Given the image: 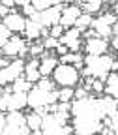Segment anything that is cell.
<instances>
[{"label":"cell","mask_w":118,"mask_h":135,"mask_svg":"<svg viewBox=\"0 0 118 135\" xmlns=\"http://www.w3.org/2000/svg\"><path fill=\"white\" fill-rule=\"evenodd\" d=\"M82 60H84V64H86V68L90 70L92 77H97L99 81H107L114 58H111L107 55H103V56H90V55H86V58H82Z\"/></svg>","instance_id":"obj_1"},{"label":"cell","mask_w":118,"mask_h":135,"mask_svg":"<svg viewBox=\"0 0 118 135\" xmlns=\"http://www.w3.org/2000/svg\"><path fill=\"white\" fill-rule=\"evenodd\" d=\"M58 101V90H53V92H47V90H41L38 84L32 86V90L28 92V105L36 111L40 107H45V105H53Z\"/></svg>","instance_id":"obj_2"},{"label":"cell","mask_w":118,"mask_h":135,"mask_svg":"<svg viewBox=\"0 0 118 135\" xmlns=\"http://www.w3.org/2000/svg\"><path fill=\"white\" fill-rule=\"evenodd\" d=\"M53 79L56 84H60L62 88H71L77 84L79 81V71L75 70L73 66H67V64H58L53 71Z\"/></svg>","instance_id":"obj_3"},{"label":"cell","mask_w":118,"mask_h":135,"mask_svg":"<svg viewBox=\"0 0 118 135\" xmlns=\"http://www.w3.org/2000/svg\"><path fill=\"white\" fill-rule=\"evenodd\" d=\"M62 9H64V6H62V4L53 6V8H49V9L41 11V13H36V15H34L30 21H36V23H40L43 28H47V26H56V25H60Z\"/></svg>","instance_id":"obj_4"},{"label":"cell","mask_w":118,"mask_h":135,"mask_svg":"<svg viewBox=\"0 0 118 135\" xmlns=\"http://www.w3.org/2000/svg\"><path fill=\"white\" fill-rule=\"evenodd\" d=\"M23 71H24V62L17 58V60L11 62L8 68L0 70V86H6V84L13 83L15 79L23 77Z\"/></svg>","instance_id":"obj_5"},{"label":"cell","mask_w":118,"mask_h":135,"mask_svg":"<svg viewBox=\"0 0 118 135\" xmlns=\"http://www.w3.org/2000/svg\"><path fill=\"white\" fill-rule=\"evenodd\" d=\"M66 126V122L56 114V113H49L43 116L41 122V133L43 135H58V131Z\"/></svg>","instance_id":"obj_6"},{"label":"cell","mask_w":118,"mask_h":135,"mask_svg":"<svg viewBox=\"0 0 118 135\" xmlns=\"http://www.w3.org/2000/svg\"><path fill=\"white\" fill-rule=\"evenodd\" d=\"M26 51H28V47L24 45V40L15 34V36H11L9 41L2 47V55H6V56H24Z\"/></svg>","instance_id":"obj_7"},{"label":"cell","mask_w":118,"mask_h":135,"mask_svg":"<svg viewBox=\"0 0 118 135\" xmlns=\"http://www.w3.org/2000/svg\"><path fill=\"white\" fill-rule=\"evenodd\" d=\"M2 25L13 34H19V32H24V28H26V19L23 17V13H17L15 9H11V13L8 15V17H4V21H2Z\"/></svg>","instance_id":"obj_8"},{"label":"cell","mask_w":118,"mask_h":135,"mask_svg":"<svg viewBox=\"0 0 118 135\" xmlns=\"http://www.w3.org/2000/svg\"><path fill=\"white\" fill-rule=\"evenodd\" d=\"M82 13H81V8L79 6H64L62 9V17H60V26L66 28V26H73L75 21L79 19Z\"/></svg>","instance_id":"obj_9"},{"label":"cell","mask_w":118,"mask_h":135,"mask_svg":"<svg viewBox=\"0 0 118 135\" xmlns=\"http://www.w3.org/2000/svg\"><path fill=\"white\" fill-rule=\"evenodd\" d=\"M66 45L67 49H71L73 53H77L79 51V47H81V30H77V28H73V30H67V32H64V36L60 38V41H58V45Z\"/></svg>","instance_id":"obj_10"},{"label":"cell","mask_w":118,"mask_h":135,"mask_svg":"<svg viewBox=\"0 0 118 135\" xmlns=\"http://www.w3.org/2000/svg\"><path fill=\"white\" fill-rule=\"evenodd\" d=\"M107 40H101V38H94L86 41V55L90 56H103L105 51H107Z\"/></svg>","instance_id":"obj_11"},{"label":"cell","mask_w":118,"mask_h":135,"mask_svg":"<svg viewBox=\"0 0 118 135\" xmlns=\"http://www.w3.org/2000/svg\"><path fill=\"white\" fill-rule=\"evenodd\" d=\"M24 79L32 84H36L40 79H41V73H40V62L38 60H30L28 64H24Z\"/></svg>","instance_id":"obj_12"},{"label":"cell","mask_w":118,"mask_h":135,"mask_svg":"<svg viewBox=\"0 0 118 135\" xmlns=\"http://www.w3.org/2000/svg\"><path fill=\"white\" fill-rule=\"evenodd\" d=\"M58 66V60L56 58H53V56H47V58H41V62H40V73H41V77H47V75H51L55 71V68Z\"/></svg>","instance_id":"obj_13"},{"label":"cell","mask_w":118,"mask_h":135,"mask_svg":"<svg viewBox=\"0 0 118 135\" xmlns=\"http://www.w3.org/2000/svg\"><path fill=\"white\" fill-rule=\"evenodd\" d=\"M41 32H43V26L36 21H26V28H24V34H26V38L28 40H36L41 36Z\"/></svg>","instance_id":"obj_14"},{"label":"cell","mask_w":118,"mask_h":135,"mask_svg":"<svg viewBox=\"0 0 118 135\" xmlns=\"http://www.w3.org/2000/svg\"><path fill=\"white\" fill-rule=\"evenodd\" d=\"M116 101H118V99H114V98H111V96H105L103 99H99L101 113H103L105 116H111L114 111H118V109H116Z\"/></svg>","instance_id":"obj_15"},{"label":"cell","mask_w":118,"mask_h":135,"mask_svg":"<svg viewBox=\"0 0 118 135\" xmlns=\"http://www.w3.org/2000/svg\"><path fill=\"white\" fill-rule=\"evenodd\" d=\"M105 94L111 96V98H114V99H118V73H109Z\"/></svg>","instance_id":"obj_16"},{"label":"cell","mask_w":118,"mask_h":135,"mask_svg":"<svg viewBox=\"0 0 118 135\" xmlns=\"http://www.w3.org/2000/svg\"><path fill=\"white\" fill-rule=\"evenodd\" d=\"M6 122L8 126H24L26 116L21 111H11V113H6Z\"/></svg>","instance_id":"obj_17"},{"label":"cell","mask_w":118,"mask_h":135,"mask_svg":"<svg viewBox=\"0 0 118 135\" xmlns=\"http://www.w3.org/2000/svg\"><path fill=\"white\" fill-rule=\"evenodd\" d=\"M92 26H94V30L97 32V36H99L101 40H107L111 34H112V28L107 26V25H103L99 19H94V21H92Z\"/></svg>","instance_id":"obj_18"},{"label":"cell","mask_w":118,"mask_h":135,"mask_svg":"<svg viewBox=\"0 0 118 135\" xmlns=\"http://www.w3.org/2000/svg\"><path fill=\"white\" fill-rule=\"evenodd\" d=\"M11 90H13V92H30V90H32V83H28V81L24 79V75H23V77L15 79V81L11 83Z\"/></svg>","instance_id":"obj_19"},{"label":"cell","mask_w":118,"mask_h":135,"mask_svg":"<svg viewBox=\"0 0 118 135\" xmlns=\"http://www.w3.org/2000/svg\"><path fill=\"white\" fill-rule=\"evenodd\" d=\"M41 122H43V116H40L38 113H32V114L26 116V126H28L30 131H38V129H41Z\"/></svg>","instance_id":"obj_20"},{"label":"cell","mask_w":118,"mask_h":135,"mask_svg":"<svg viewBox=\"0 0 118 135\" xmlns=\"http://www.w3.org/2000/svg\"><path fill=\"white\" fill-rule=\"evenodd\" d=\"M32 6L38 13H41V11L53 8V6H58V0H32Z\"/></svg>","instance_id":"obj_21"},{"label":"cell","mask_w":118,"mask_h":135,"mask_svg":"<svg viewBox=\"0 0 118 135\" xmlns=\"http://www.w3.org/2000/svg\"><path fill=\"white\" fill-rule=\"evenodd\" d=\"M92 21H94V19H92V17H90L88 13H82V15L79 17V19L75 21V25H73V26H75L77 30H84L86 26H90V25H92Z\"/></svg>","instance_id":"obj_22"},{"label":"cell","mask_w":118,"mask_h":135,"mask_svg":"<svg viewBox=\"0 0 118 135\" xmlns=\"http://www.w3.org/2000/svg\"><path fill=\"white\" fill-rule=\"evenodd\" d=\"M81 60H82V56H81L79 53H67V55L60 56V62H62V64H67V66H70L71 62L77 64V62H81Z\"/></svg>","instance_id":"obj_23"},{"label":"cell","mask_w":118,"mask_h":135,"mask_svg":"<svg viewBox=\"0 0 118 135\" xmlns=\"http://www.w3.org/2000/svg\"><path fill=\"white\" fill-rule=\"evenodd\" d=\"M82 8L86 9V11H88V15H90V13H96V11H99V9H101V2H99V0H90V2H84V4H82Z\"/></svg>","instance_id":"obj_24"},{"label":"cell","mask_w":118,"mask_h":135,"mask_svg":"<svg viewBox=\"0 0 118 135\" xmlns=\"http://www.w3.org/2000/svg\"><path fill=\"white\" fill-rule=\"evenodd\" d=\"M73 98H75V90L73 88H62V90H58V99L60 101H70Z\"/></svg>","instance_id":"obj_25"},{"label":"cell","mask_w":118,"mask_h":135,"mask_svg":"<svg viewBox=\"0 0 118 135\" xmlns=\"http://www.w3.org/2000/svg\"><path fill=\"white\" fill-rule=\"evenodd\" d=\"M9 38H11V32H9L4 25H0V49H2V47L9 41Z\"/></svg>","instance_id":"obj_26"},{"label":"cell","mask_w":118,"mask_h":135,"mask_svg":"<svg viewBox=\"0 0 118 135\" xmlns=\"http://www.w3.org/2000/svg\"><path fill=\"white\" fill-rule=\"evenodd\" d=\"M36 84H38V86H40L41 90H47V92H53V90H55V84L51 83L47 77H41V79H40Z\"/></svg>","instance_id":"obj_27"},{"label":"cell","mask_w":118,"mask_h":135,"mask_svg":"<svg viewBox=\"0 0 118 135\" xmlns=\"http://www.w3.org/2000/svg\"><path fill=\"white\" fill-rule=\"evenodd\" d=\"M99 21L103 23V25H107V26L112 28V25L116 23V15H112V13H105V15H101V17H99Z\"/></svg>","instance_id":"obj_28"},{"label":"cell","mask_w":118,"mask_h":135,"mask_svg":"<svg viewBox=\"0 0 118 135\" xmlns=\"http://www.w3.org/2000/svg\"><path fill=\"white\" fill-rule=\"evenodd\" d=\"M49 34H51V38H55V40H56V38H62V36H64V28H62L60 25H56V26H53V28L49 30Z\"/></svg>","instance_id":"obj_29"},{"label":"cell","mask_w":118,"mask_h":135,"mask_svg":"<svg viewBox=\"0 0 118 135\" xmlns=\"http://www.w3.org/2000/svg\"><path fill=\"white\" fill-rule=\"evenodd\" d=\"M109 120H111V129H112V131H118V111H114V113L109 116Z\"/></svg>","instance_id":"obj_30"},{"label":"cell","mask_w":118,"mask_h":135,"mask_svg":"<svg viewBox=\"0 0 118 135\" xmlns=\"http://www.w3.org/2000/svg\"><path fill=\"white\" fill-rule=\"evenodd\" d=\"M92 90H96V92H103V90H105V84H103V81L94 79V81H92Z\"/></svg>","instance_id":"obj_31"},{"label":"cell","mask_w":118,"mask_h":135,"mask_svg":"<svg viewBox=\"0 0 118 135\" xmlns=\"http://www.w3.org/2000/svg\"><path fill=\"white\" fill-rule=\"evenodd\" d=\"M43 47L45 49H53V47H58V41L55 40V38H45V41H43Z\"/></svg>","instance_id":"obj_32"},{"label":"cell","mask_w":118,"mask_h":135,"mask_svg":"<svg viewBox=\"0 0 118 135\" xmlns=\"http://www.w3.org/2000/svg\"><path fill=\"white\" fill-rule=\"evenodd\" d=\"M36 13H38V11L34 9V6H32V4H28V6H24V8H23V15H30V19H32V17L36 15Z\"/></svg>","instance_id":"obj_33"},{"label":"cell","mask_w":118,"mask_h":135,"mask_svg":"<svg viewBox=\"0 0 118 135\" xmlns=\"http://www.w3.org/2000/svg\"><path fill=\"white\" fill-rule=\"evenodd\" d=\"M43 43H38V45H34L32 49H30V55H40V53H43Z\"/></svg>","instance_id":"obj_34"},{"label":"cell","mask_w":118,"mask_h":135,"mask_svg":"<svg viewBox=\"0 0 118 135\" xmlns=\"http://www.w3.org/2000/svg\"><path fill=\"white\" fill-rule=\"evenodd\" d=\"M6 126H8V122H6V114L2 113L0 114V135L4 133V129H6Z\"/></svg>","instance_id":"obj_35"},{"label":"cell","mask_w":118,"mask_h":135,"mask_svg":"<svg viewBox=\"0 0 118 135\" xmlns=\"http://www.w3.org/2000/svg\"><path fill=\"white\" fill-rule=\"evenodd\" d=\"M75 98L77 99H82V98H88V94H86L84 88H81V90H75Z\"/></svg>","instance_id":"obj_36"},{"label":"cell","mask_w":118,"mask_h":135,"mask_svg":"<svg viewBox=\"0 0 118 135\" xmlns=\"http://www.w3.org/2000/svg\"><path fill=\"white\" fill-rule=\"evenodd\" d=\"M9 13H11V9H9V8H6V6L0 4V17H8Z\"/></svg>","instance_id":"obj_37"},{"label":"cell","mask_w":118,"mask_h":135,"mask_svg":"<svg viewBox=\"0 0 118 135\" xmlns=\"http://www.w3.org/2000/svg\"><path fill=\"white\" fill-rule=\"evenodd\" d=\"M56 51H58V55H60V56L67 55V47H66V45H58V47H56Z\"/></svg>","instance_id":"obj_38"},{"label":"cell","mask_w":118,"mask_h":135,"mask_svg":"<svg viewBox=\"0 0 118 135\" xmlns=\"http://www.w3.org/2000/svg\"><path fill=\"white\" fill-rule=\"evenodd\" d=\"M0 4H2V6H6V8H13L15 6V0H2V2H0Z\"/></svg>","instance_id":"obj_39"},{"label":"cell","mask_w":118,"mask_h":135,"mask_svg":"<svg viewBox=\"0 0 118 135\" xmlns=\"http://www.w3.org/2000/svg\"><path fill=\"white\" fill-rule=\"evenodd\" d=\"M11 62L9 60H6V58H0V70H4V68H8Z\"/></svg>","instance_id":"obj_40"},{"label":"cell","mask_w":118,"mask_h":135,"mask_svg":"<svg viewBox=\"0 0 118 135\" xmlns=\"http://www.w3.org/2000/svg\"><path fill=\"white\" fill-rule=\"evenodd\" d=\"M112 34H114V38H118V21L112 25Z\"/></svg>","instance_id":"obj_41"},{"label":"cell","mask_w":118,"mask_h":135,"mask_svg":"<svg viewBox=\"0 0 118 135\" xmlns=\"http://www.w3.org/2000/svg\"><path fill=\"white\" fill-rule=\"evenodd\" d=\"M118 70V60H112V66H111V71H116Z\"/></svg>","instance_id":"obj_42"},{"label":"cell","mask_w":118,"mask_h":135,"mask_svg":"<svg viewBox=\"0 0 118 135\" xmlns=\"http://www.w3.org/2000/svg\"><path fill=\"white\" fill-rule=\"evenodd\" d=\"M111 45H112V47H114V49H116V51H118V38H114V40H112V43H111Z\"/></svg>","instance_id":"obj_43"},{"label":"cell","mask_w":118,"mask_h":135,"mask_svg":"<svg viewBox=\"0 0 118 135\" xmlns=\"http://www.w3.org/2000/svg\"><path fill=\"white\" fill-rule=\"evenodd\" d=\"M30 135H43V133H41V129H38V131H32Z\"/></svg>","instance_id":"obj_44"},{"label":"cell","mask_w":118,"mask_h":135,"mask_svg":"<svg viewBox=\"0 0 118 135\" xmlns=\"http://www.w3.org/2000/svg\"><path fill=\"white\" fill-rule=\"evenodd\" d=\"M114 9H116V13H118V2H116V6H114Z\"/></svg>","instance_id":"obj_45"},{"label":"cell","mask_w":118,"mask_h":135,"mask_svg":"<svg viewBox=\"0 0 118 135\" xmlns=\"http://www.w3.org/2000/svg\"><path fill=\"white\" fill-rule=\"evenodd\" d=\"M28 135H30V133H28Z\"/></svg>","instance_id":"obj_46"}]
</instances>
